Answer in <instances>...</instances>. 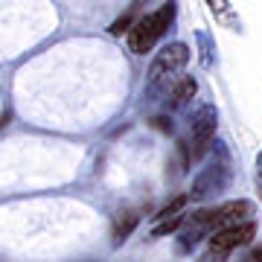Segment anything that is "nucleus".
<instances>
[{
	"instance_id": "f257e3e1",
	"label": "nucleus",
	"mask_w": 262,
	"mask_h": 262,
	"mask_svg": "<svg viewBox=\"0 0 262 262\" xmlns=\"http://www.w3.org/2000/svg\"><path fill=\"white\" fill-rule=\"evenodd\" d=\"M172 20H175V3L169 0L160 9L143 15L140 20H134V27L128 29V47L134 50L137 56H146V53L155 47V41L172 27Z\"/></svg>"
},
{
	"instance_id": "f03ea898",
	"label": "nucleus",
	"mask_w": 262,
	"mask_h": 262,
	"mask_svg": "<svg viewBox=\"0 0 262 262\" xmlns=\"http://www.w3.org/2000/svg\"><path fill=\"white\" fill-rule=\"evenodd\" d=\"M187 61H189L187 44H169V47H163L149 67V91H158L160 84L166 82L172 73H178Z\"/></svg>"
},
{
	"instance_id": "7ed1b4c3",
	"label": "nucleus",
	"mask_w": 262,
	"mask_h": 262,
	"mask_svg": "<svg viewBox=\"0 0 262 262\" xmlns=\"http://www.w3.org/2000/svg\"><path fill=\"white\" fill-rule=\"evenodd\" d=\"M215 120H219V114H215V108H210V105H204L201 111L192 117V122H189V128H192V158H201L207 151V146L213 143L215 137Z\"/></svg>"
},
{
	"instance_id": "20e7f679",
	"label": "nucleus",
	"mask_w": 262,
	"mask_h": 262,
	"mask_svg": "<svg viewBox=\"0 0 262 262\" xmlns=\"http://www.w3.org/2000/svg\"><path fill=\"white\" fill-rule=\"evenodd\" d=\"M253 236H256V225H253V222H242V225L215 230L213 239H210V248H213V251H222V253H230L233 248H239V245H248Z\"/></svg>"
},
{
	"instance_id": "39448f33",
	"label": "nucleus",
	"mask_w": 262,
	"mask_h": 262,
	"mask_svg": "<svg viewBox=\"0 0 262 262\" xmlns=\"http://www.w3.org/2000/svg\"><path fill=\"white\" fill-rule=\"evenodd\" d=\"M198 84L192 76H184V79H178L175 82V88H172V94L166 96V111H175V108H181V105H187L192 96H195Z\"/></svg>"
},
{
	"instance_id": "423d86ee",
	"label": "nucleus",
	"mask_w": 262,
	"mask_h": 262,
	"mask_svg": "<svg viewBox=\"0 0 262 262\" xmlns=\"http://www.w3.org/2000/svg\"><path fill=\"white\" fill-rule=\"evenodd\" d=\"M134 225H137V213H122L120 219H117V225H114V245H120L128 239V233L134 230Z\"/></svg>"
},
{
	"instance_id": "0eeeda50",
	"label": "nucleus",
	"mask_w": 262,
	"mask_h": 262,
	"mask_svg": "<svg viewBox=\"0 0 262 262\" xmlns=\"http://www.w3.org/2000/svg\"><path fill=\"white\" fill-rule=\"evenodd\" d=\"M181 225H184V213L172 215V219H166V222H158V225L151 227V236H169L172 230H178Z\"/></svg>"
},
{
	"instance_id": "6e6552de",
	"label": "nucleus",
	"mask_w": 262,
	"mask_h": 262,
	"mask_svg": "<svg viewBox=\"0 0 262 262\" xmlns=\"http://www.w3.org/2000/svg\"><path fill=\"white\" fill-rule=\"evenodd\" d=\"M207 3H210V9H213L215 18L230 20V6H227V0H207Z\"/></svg>"
},
{
	"instance_id": "1a4fd4ad",
	"label": "nucleus",
	"mask_w": 262,
	"mask_h": 262,
	"mask_svg": "<svg viewBox=\"0 0 262 262\" xmlns=\"http://www.w3.org/2000/svg\"><path fill=\"white\" fill-rule=\"evenodd\" d=\"M227 259V253H222V251H213V248H210V251L204 253V256H201V262H225Z\"/></svg>"
},
{
	"instance_id": "9d476101",
	"label": "nucleus",
	"mask_w": 262,
	"mask_h": 262,
	"mask_svg": "<svg viewBox=\"0 0 262 262\" xmlns=\"http://www.w3.org/2000/svg\"><path fill=\"white\" fill-rule=\"evenodd\" d=\"M128 27H131V18L125 15V18H120V20H117V24L111 27V32H114V35H122V32H125Z\"/></svg>"
},
{
	"instance_id": "9b49d317",
	"label": "nucleus",
	"mask_w": 262,
	"mask_h": 262,
	"mask_svg": "<svg viewBox=\"0 0 262 262\" xmlns=\"http://www.w3.org/2000/svg\"><path fill=\"white\" fill-rule=\"evenodd\" d=\"M151 125H155V128L158 131H172V120H166V117H155V120H151Z\"/></svg>"
},
{
	"instance_id": "f8f14e48",
	"label": "nucleus",
	"mask_w": 262,
	"mask_h": 262,
	"mask_svg": "<svg viewBox=\"0 0 262 262\" xmlns=\"http://www.w3.org/2000/svg\"><path fill=\"white\" fill-rule=\"evenodd\" d=\"M248 262H262V248H256V251L251 253V259H248Z\"/></svg>"
},
{
	"instance_id": "ddd939ff",
	"label": "nucleus",
	"mask_w": 262,
	"mask_h": 262,
	"mask_svg": "<svg viewBox=\"0 0 262 262\" xmlns=\"http://www.w3.org/2000/svg\"><path fill=\"white\" fill-rule=\"evenodd\" d=\"M259 181H262V158H259Z\"/></svg>"
}]
</instances>
